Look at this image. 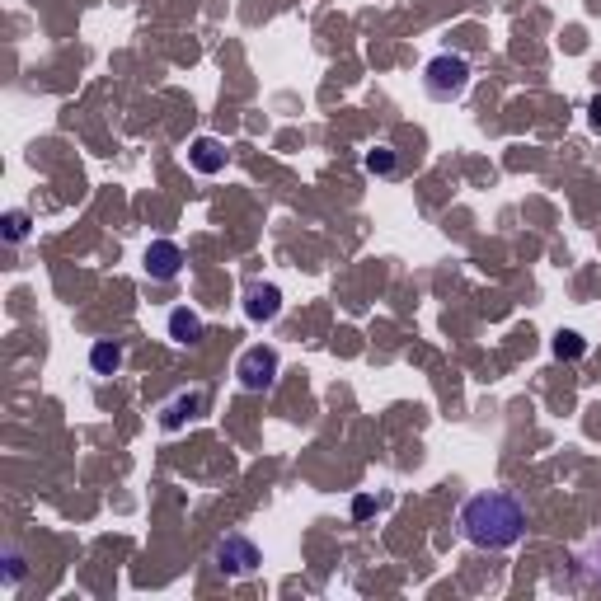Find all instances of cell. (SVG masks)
Instances as JSON below:
<instances>
[{
  "instance_id": "4fadbf2b",
  "label": "cell",
  "mask_w": 601,
  "mask_h": 601,
  "mask_svg": "<svg viewBox=\"0 0 601 601\" xmlns=\"http://www.w3.org/2000/svg\"><path fill=\"white\" fill-rule=\"evenodd\" d=\"M5 583H24V555L19 550H5Z\"/></svg>"
},
{
  "instance_id": "9c48e42d",
  "label": "cell",
  "mask_w": 601,
  "mask_h": 601,
  "mask_svg": "<svg viewBox=\"0 0 601 601\" xmlns=\"http://www.w3.org/2000/svg\"><path fill=\"white\" fill-rule=\"evenodd\" d=\"M188 160H193V170L198 174H221L226 170V146L216 137H198L188 146Z\"/></svg>"
},
{
  "instance_id": "30bf717a",
  "label": "cell",
  "mask_w": 601,
  "mask_h": 601,
  "mask_svg": "<svg viewBox=\"0 0 601 601\" xmlns=\"http://www.w3.org/2000/svg\"><path fill=\"white\" fill-rule=\"evenodd\" d=\"M362 165H367V174H376V179H395V174H400V155L390 151V146H371Z\"/></svg>"
},
{
  "instance_id": "9a60e30c",
  "label": "cell",
  "mask_w": 601,
  "mask_h": 601,
  "mask_svg": "<svg viewBox=\"0 0 601 601\" xmlns=\"http://www.w3.org/2000/svg\"><path fill=\"white\" fill-rule=\"evenodd\" d=\"M592 127L601 132V99H592Z\"/></svg>"
},
{
  "instance_id": "6da1fadb",
  "label": "cell",
  "mask_w": 601,
  "mask_h": 601,
  "mask_svg": "<svg viewBox=\"0 0 601 601\" xmlns=\"http://www.w3.org/2000/svg\"><path fill=\"white\" fill-rule=\"evenodd\" d=\"M461 531L479 550H512L526 536V512L512 494H475L461 508Z\"/></svg>"
},
{
  "instance_id": "5bb4252c",
  "label": "cell",
  "mask_w": 601,
  "mask_h": 601,
  "mask_svg": "<svg viewBox=\"0 0 601 601\" xmlns=\"http://www.w3.org/2000/svg\"><path fill=\"white\" fill-rule=\"evenodd\" d=\"M5 226H10V231H5V235H10V240H15V245H19V240L29 235V216H24V212H10V216H5Z\"/></svg>"
},
{
  "instance_id": "7a4b0ae2",
  "label": "cell",
  "mask_w": 601,
  "mask_h": 601,
  "mask_svg": "<svg viewBox=\"0 0 601 601\" xmlns=\"http://www.w3.org/2000/svg\"><path fill=\"white\" fill-rule=\"evenodd\" d=\"M423 90H428V99H437V104L461 99V94L470 90V62L456 57V52H437V57L423 66Z\"/></svg>"
},
{
  "instance_id": "8992f818",
  "label": "cell",
  "mask_w": 601,
  "mask_h": 601,
  "mask_svg": "<svg viewBox=\"0 0 601 601\" xmlns=\"http://www.w3.org/2000/svg\"><path fill=\"white\" fill-rule=\"evenodd\" d=\"M202 409H207V390H184V395H174L170 404H160V428L179 432L188 418H198Z\"/></svg>"
},
{
  "instance_id": "5b68a950",
  "label": "cell",
  "mask_w": 601,
  "mask_h": 601,
  "mask_svg": "<svg viewBox=\"0 0 601 601\" xmlns=\"http://www.w3.org/2000/svg\"><path fill=\"white\" fill-rule=\"evenodd\" d=\"M146 273H151V282H174L184 273V249L174 240H151L146 245Z\"/></svg>"
},
{
  "instance_id": "ba28073f",
  "label": "cell",
  "mask_w": 601,
  "mask_h": 601,
  "mask_svg": "<svg viewBox=\"0 0 601 601\" xmlns=\"http://www.w3.org/2000/svg\"><path fill=\"white\" fill-rule=\"evenodd\" d=\"M202 334H207V324H202L198 310H188V306H174L170 310V339L179 343V348H193V343H202Z\"/></svg>"
},
{
  "instance_id": "3957f363",
  "label": "cell",
  "mask_w": 601,
  "mask_h": 601,
  "mask_svg": "<svg viewBox=\"0 0 601 601\" xmlns=\"http://www.w3.org/2000/svg\"><path fill=\"white\" fill-rule=\"evenodd\" d=\"M278 371H282V357H278V348H268V343L245 348L240 362H235V376H240L245 390H273L278 386Z\"/></svg>"
},
{
  "instance_id": "277c9868",
  "label": "cell",
  "mask_w": 601,
  "mask_h": 601,
  "mask_svg": "<svg viewBox=\"0 0 601 601\" xmlns=\"http://www.w3.org/2000/svg\"><path fill=\"white\" fill-rule=\"evenodd\" d=\"M259 564H263V550L249 536L235 531V536L216 540V569H221V573H231V578H249Z\"/></svg>"
},
{
  "instance_id": "8fae6325",
  "label": "cell",
  "mask_w": 601,
  "mask_h": 601,
  "mask_svg": "<svg viewBox=\"0 0 601 601\" xmlns=\"http://www.w3.org/2000/svg\"><path fill=\"white\" fill-rule=\"evenodd\" d=\"M90 367L99 371V376H113V371L123 367V348H118V343H108V339H99L90 348Z\"/></svg>"
},
{
  "instance_id": "52a82bcc",
  "label": "cell",
  "mask_w": 601,
  "mask_h": 601,
  "mask_svg": "<svg viewBox=\"0 0 601 601\" xmlns=\"http://www.w3.org/2000/svg\"><path fill=\"white\" fill-rule=\"evenodd\" d=\"M245 315L254 324L278 320V315H282V292L273 287V282H254V287L245 292Z\"/></svg>"
},
{
  "instance_id": "7c38bea8",
  "label": "cell",
  "mask_w": 601,
  "mask_h": 601,
  "mask_svg": "<svg viewBox=\"0 0 601 601\" xmlns=\"http://www.w3.org/2000/svg\"><path fill=\"white\" fill-rule=\"evenodd\" d=\"M550 348H555V357H569V362H573V357H583V353H587L583 334H573V329H559Z\"/></svg>"
}]
</instances>
